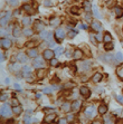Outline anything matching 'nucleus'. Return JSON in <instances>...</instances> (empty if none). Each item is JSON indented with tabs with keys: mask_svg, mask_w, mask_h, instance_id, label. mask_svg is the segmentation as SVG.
<instances>
[{
	"mask_svg": "<svg viewBox=\"0 0 123 124\" xmlns=\"http://www.w3.org/2000/svg\"><path fill=\"white\" fill-rule=\"evenodd\" d=\"M113 48H114V44H113V42H109V44H105V45H104V49L107 50V52L112 50Z\"/></svg>",
	"mask_w": 123,
	"mask_h": 124,
	"instance_id": "f704fd0d",
	"label": "nucleus"
},
{
	"mask_svg": "<svg viewBox=\"0 0 123 124\" xmlns=\"http://www.w3.org/2000/svg\"><path fill=\"white\" fill-rule=\"evenodd\" d=\"M67 118H59L58 124H67Z\"/></svg>",
	"mask_w": 123,
	"mask_h": 124,
	"instance_id": "8fccbe9b",
	"label": "nucleus"
},
{
	"mask_svg": "<svg viewBox=\"0 0 123 124\" xmlns=\"http://www.w3.org/2000/svg\"><path fill=\"white\" fill-rule=\"evenodd\" d=\"M10 15L11 13L8 11V12L6 13V17L3 16V17H1V28H3V27L6 26V24H7V21L9 20V17H10Z\"/></svg>",
	"mask_w": 123,
	"mask_h": 124,
	"instance_id": "412c9836",
	"label": "nucleus"
},
{
	"mask_svg": "<svg viewBox=\"0 0 123 124\" xmlns=\"http://www.w3.org/2000/svg\"><path fill=\"white\" fill-rule=\"evenodd\" d=\"M12 34H13V37H20L21 34H23V30H21V28L18 25H16L15 28L12 29Z\"/></svg>",
	"mask_w": 123,
	"mask_h": 124,
	"instance_id": "f8f14e48",
	"label": "nucleus"
},
{
	"mask_svg": "<svg viewBox=\"0 0 123 124\" xmlns=\"http://www.w3.org/2000/svg\"><path fill=\"white\" fill-rule=\"evenodd\" d=\"M32 33H34V31H32V29H30V28H25V29L23 30V34L24 35H25V36H32Z\"/></svg>",
	"mask_w": 123,
	"mask_h": 124,
	"instance_id": "72a5a7b5",
	"label": "nucleus"
},
{
	"mask_svg": "<svg viewBox=\"0 0 123 124\" xmlns=\"http://www.w3.org/2000/svg\"><path fill=\"white\" fill-rule=\"evenodd\" d=\"M47 74V71L46 69H39L38 72H37V77L38 78H44Z\"/></svg>",
	"mask_w": 123,
	"mask_h": 124,
	"instance_id": "bb28decb",
	"label": "nucleus"
},
{
	"mask_svg": "<svg viewBox=\"0 0 123 124\" xmlns=\"http://www.w3.org/2000/svg\"><path fill=\"white\" fill-rule=\"evenodd\" d=\"M54 53H55L56 56H59V55H62V54L64 53V48H63L62 46H59V47H57V48L54 50Z\"/></svg>",
	"mask_w": 123,
	"mask_h": 124,
	"instance_id": "c9c22d12",
	"label": "nucleus"
},
{
	"mask_svg": "<svg viewBox=\"0 0 123 124\" xmlns=\"http://www.w3.org/2000/svg\"><path fill=\"white\" fill-rule=\"evenodd\" d=\"M115 58H117V62H122L123 60V55H122V53H117V54H115Z\"/></svg>",
	"mask_w": 123,
	"mask_h": 124,
	"instance_id": "ea45409f",
	"label": "nucleus"
},
{
	"mask_svg": "<svg viewBox=\"0 0 123 124\" xmlns=\"http://www.w3.org/2000/svg\"><path fill=\"white\" fill-rule=\"evenodd\" d=\"M13 87L16 88L17 91H20V85L19 84H15V85H13Z\"/></svg>",
	"mask_w": 123,
	"mask_h": 124,
	"instance_id": "bf43d9fd",
	"label": "nucleus"
},
{
	"mask_svg": "<svg viewBox=\"0 0 123 124\" xmlns=\"http://www.w3.org/2000/svg\"><path fill=\"white\" fill-rule=\"evenodd\" d=\"M50 124H55V123H50Z\"/></svg>",
	"mask_w": 123,
	"mask_h": 124,
	"instance_id": "338daca9",
	"label": "nucleus"
},
{
	"mask_svg": "<svg viewBox=\"0 0 123 124\" xmlns=\"http://www.w3.org/2000/svg\"><path fill=\"white\" fill-rule=\"evenodd\" d=\"M80 94L84 98H90V96H91V91H90L86 86H82V87L80 88Z\"/></svg>",
	"mask_w": 123,
	"mask_h": 124,
	"instance_id": "39448f33",
	"label": "nucleus"
},
{
	"mask_svg": "<svg viewBox=\"0 0 123 124\" xmlns=\"http://www.w3.org/2000/svg\"><path fill=\"white\" fill-rule=\"evenodd\" d=\"M43 92H44L45 94H50V93H52V88L50 87H45L44 89H43Z\"/></svg>",
	"mask_w": 123,
	"mask_h": 124,
	"instance_id": "09e8293b",
	"label": "nucleus"
},
{
	"mask_svg": "<svg viewBox=\"0 0 123 124\" xmlns=\"http://www.w3.org/2000/svg\"><path fill=\"white\" fill-rule=\"evenodd\" d=\"M49 24H50L52 27H58L59 24H61V19L57 18V17H54V18H52V19L49 20Z\"/></svg>",
	"mask_w": 123,
	"mask_h": 124,
	"instance_id": "dca6fc26",
	"label": "nucleus"
},
{
	"mask_svg": "<svg viewBox=\"0 0 123 124\" xmlns=\"http://www.w3.org/2000/svg\"><path fill=\"white\" fill-rule=\"evenodd\" d=\"M83 7H84L85 11H87V12L92 9V6H91V2H90V1H84V3H83Z\"/></svg>",
	"mask_w": 123,
	"mask_h": 124,
	"instance_id": "2f4dec72",
	"label": "nucleus"
},
{
	"mask_svg": "<svg viewBox=\"0 0 123 124\" xmlns=\"http://www.w3.org/2000/svg\"><path fill=\"white\" fill-rule=\"evenodd\" d=\"M35 121L36 120H34L31 116H28V115H26V116L24 118V124H31L32 122H35Z\"/></svg>",
	"mask_w": 123,
	"mask_h": 124,
	"instance_id": "cd10ccee",
	"label": "nucleus"
},
{
	"mask_svg": "<svg viewBox=\"0 0 123 124\" xmlns=\"http://www.w3.org/2000/svg\"><path fill=\"white\" fill-rule=\"evenodd\" d=\"M1 60H2V62L5 60V56H3V54H1Z\"/></svg>",
	"mask_w": 123,
	"mask_h": 124,
	"instance_id": "69168bd1",
	"label": "nucleus"
},
{
	"mask_svg": "<svg viewBox=\"0 0 123 124\" xmlns=\"http://www.w3.org/2000/svg\"><path fill=\"white\" fill-rule=\"evenodd\" d=\"M44 66V62H43L42 57H36L35 62H34V67L35 68H42Z\"/></svg>",
	"mask_w": 123,
	"mask_h": 124,
	"instance_id": "9b49d317",
	"label": "nucleus"
},
{
	"mask_svg": "<svg viewBox=\"0 0 123 124\" xmlns=\"http://www.w3.org/2000/svg\"><path fill=\"white\" fill-rule=\"evenodd\" d=\"M114 11H115V16L117 18H120V17L123 16V9L121 7H115L114 8Z\"/></svg>",
	"mask_w": 123,
	"mask_h": 124,
	"instance_id": "5701e85b",
	"label": "nucleus"
},
{
	"mask_svg": "<svg viewBox=\"0 0 123 124\" xmlns=\"http://www.w3.org/2000/svg\"><path fill=\"white\" fill-rule=\"evenodd\" d=\"M45 6H53V2L50 1V0H45Z\"/></svg>",
	"mask_w": 123,
	"mask_h": 124,
	"instance_id": "603ef678",
	"label": "nucleus"
},
{
	"mask_svg": "<svg viewBox=\"0 0 123 124\" xmlns=\"http://www.w3.org/2000/svg\"><path fill=\"white\" fill-rule=\"evenodd\" d=\"M122 18H123V17H122Z\"/></svg>",
	"mask_w": 123,
	"mask_h": 124,
	"instance_id": "774afa93",
	"label": "nucleus"
},
{
	"mask_svg": "<svg viewBox=\"0 0 123 124\" xmlns=\"http://www.w3.org/2000/svg\"><path fill=\"white\" fill-rule=\"evenodd\" d=\"M73 57H74L75 59H81L82 57H83V52H82L81 49H76V50H74Z\"/></svg>",
	"mask_w": 123,
	"mask_h": 124,
	"instance_id": "4be33fe9",
	"label": "nucleus"
},
{
	"mask_svg": "<svg viewBox=\"0 0 123 124\" xmlns=\"http://www.w3.org/2000/svg\"><path fill=\"white\" fill-rule=\"evenodd\" d=\"M21 23H23L24 26H29L30 24H31V19H30L29 17H24L23 19H21Z\"/></svg>",
	"mask_w": 123,
	"mask_h": 124,
	"instance_id": "c85d7f7f",
	"label": "nucleus"
},
{
	"mask_svg": "<svg viewBox=\"0 0 123 124\" xmlns=\"http://www.w3.org/2000/svg\"><path fill=\"white\" fill-rule=\"evenodd\" d=\"M120 113H122V108H119V110L113 111V114H120Z\"/></svg>",
	"mask_w": 123,
	"mask_h": 124,
	"instance_id": "864d4df0",
	"label": "nucleus"
},
{
	"mask_svg": "<svg viewBox=\"0 0 123 124\" xmlns=\"http://www.w3.org/2000/svg\"><path fill=\"white\" fill-rule=\"evenodd\" d=\"M62 110H63L64 112H68L69 110H72V103H67V102L64 103L63 106H62Z\"/></svg>",
	"mask_w": 123,
	"mask_h": 124,
	"instance_id": "a878e982",
	"label": "nucleus"
},
{
	"mask_svg": "<svg viewBox=\"0 0 123 124\" xmlns=\"http://www.w3.org/2000/svg\"><path fill=\"white\" fill-rule=\"evenodd\" d=\"M11 115H12V111H11V108H10L9 105L2 104V106H1V116H2V118H9Z\"/></svg>",
	"mask_w": 123,
	"mask_h": 124,
	"instance_id": "f257e3e1",
	"label": "nucleus"
},
{
	"mask_svg": "<svg viewBox=\"0 0 123 124\" xmlns=\"http://www.w3.org/2000/svg\"><path fill=\"white\" fill-rule=\"evenodd\" d=\"M9 3H10V6L15 7V6H17V5L19 3V0H10Z\"/></svg>",
	"mask_w": 123,
	"mask_h": 124,
	"instance_id": "de8ad7c7",
	"label": "nucleus"
},
{
	"mask_svg": "<svg viewBox=\"0 0 123 124\" xmlns=\"http://www.w3.org/2000/svg\"><path fill=\"white\" fill-rule=\"evenodd\" d=\"M27 55L28 57H31V58H36V57H38V50L36 48H30L27 53Z\"/></svg>",
	"mask_w": 123,
	"mask_h": 124,
	"instance_id": "4468645a",
	"label": "nucleus"
},
{
	"mask_svg": "<svg viewBox=\"0 0 123 124\" xmlns=\"http://www.w3.org/2000/svg\"><path fill=\"white\" fill-rule=\"evenodd\" d=\"M90 38H91V40H92V42H93V44H95V42H96V39L94 38L93 35H90Z\"/></svg>",
	"mask_w": 123,
	"mask_h": 124,
	"instance_id": "4d7b16f0",
	"label": "nucleus"
},
{
	"mask_svg": "<svg viewBox=\"0 0 123 124\" xmlns=\"http://www.w3.org/2000/svg\"><path fill=\"white\" fill-rule=\"evenodd\" d=\"M91 27H92V29L94 30V31H100L101 29H102V25H101L100 21H92L91 24Z\"/></svg>",
	"mask_w": 123,
	"mask_h": 124,
	"instance_id": "9d476101",
	"label": "nucleus"
},
{
	"mask_svg": "<svg viewBox=\"0 0 123 124\" xmlns=\"http://www.w3.org/2000/svg\"><path fill=\"white\" fill-rule=\"evenodd\" d=\"M71 12L73 13V15H80V13H81V8H80V7H76V6L72 7Z\"/></svg>",
	"mask_w": 123,
	"mask_h": 124,
	"instance_id": "7c9ffc66",
	"label": "nucleus"
},
{
	"mask_svg": "<svg viewBox=\"0 0 123 124\" xmlns=\"http://www.w3.org/2000/svg\"><path fill=\"white\" fill-rule=\"evenodd\" d=\"M11 105H12V107H15V106H19L20 103H19V101H18L17 98H13L12 101H11Z\"/></svg>",
	"mask_w": 123,
	"mask_h": 124,
	"instance_id": "37998d69",
	"label": "nucleus"
},
{
	"mask_svg": "<svg viewBox=\"0 0 123 124\" xmlns=\"http://www.w3.org/2000/svg\"><path fill=\"white\" fill-rule=\"evenodd\" d=\"M94 112H95V106H94V105H90V106H87V107L85 108L84 114L86 115L87 118H92L94 115Z\"/></svg>",
	"mask_w": 123,
	"mask_h": 124,
	"instance_id": "6e6552de",
	"label": "nucleus"
},
{
	"mask_svg": "<svg viewBox=\"0 0 123 124\" xmlns=\"http://www.w3.org/2000/svg\"><path fill=\"white\" fill-rule=\"evenodd\" d=\"M1 36H2V38L5 37V29L3 28H1Z\"/></svg>",
	"mask_w": 123,
	"mask_h": 124,
	"instance_id": "052dcab7",
	"label": "nucleus"
},
{
	"mask_svg": "<svg viewBox=\"0 0 123 124\" xmlns=\"http://www.w3.org/2000/svg\"><path fill=\"white\" fill-rule=\"evenodd\" d=\"M103 35L102 34H96L95 35V39H96V41H98V42H101V41H103Z\"/></svg>",
	"mask_w": 123,
	"mask_h": 124,
	"instance_id": "a19ab883",
	"label": "nucleus"
},
{
	"mask_svg": "<svg viewBox=\"0 0 123 124\" xmlns=\"http://www.w3.org/2000/svg\"><path fill=\"white\" fill-rule=\"evenodd\" d=\"M44 111H45V112H54V110H53V108H52V110H48V108H45Z\"/></svg>",
	"mask_w": 123,
	"mask_h": 124,
	"instance_id": "e2e57ef3",
	"label": "nucleus"
},
{
	"mask_svg": "<svg viewBox=\"0 0 123 124\" xmlns=\"http://www.w3.org/2000/svg\"><path fill=\"white\" fill-rule=\"evenodd\" d=\"M81 107H82V102L81 101L75 100V101L72 103V111L78 112V111H81Z\"/></svg>",
	"mask_w": 123,
	"mask_h": 124,
	"instance_id": "1a4fd4ad",
	"label": "nucleus"
},
{
	"mask_svg": "<svg viewBox=\"0 0 123 124\" xmlns=\"http://www.w3.org/2000/svg\"><path fill=\"white\" fill-rule=\"evenodd\" d=\"M115 123H117V118H115V115L113 113L104 115V124H115Z\"/></svg>",
	"mask_w": 123,
	"mask_h": 124,
	"instance_id": "7ed1b4c3",
	"label": "nucleus"
},
{
	"mask_svg": "<svg viewBox=\"0 0 123 124\" xmlns=\"http://www.w3.org/2000/svg\"><path fill=\"white\" fill-rule=\"evenodd\" d=\"M102 78H103V75H102L101 73H95L93 75V77H92V81H93L94 83H100L101 81H102Z\"/></svg>",
	"mask_w": 123,
	"mask_h": 124,
	"instance_id": "a211bd4d",
	"label": "nucleus"
},
{
	"mask_svg": "<svg viewBox=\"0 0 123 124\" xmlns=\"http://www.w3.org/2000/svg\"><path fill=\"white\" fill-rule=\"evenodd\" d=\"M117 101L119 102V103H121V104H123V96L117 95Z\"/></svg>",
	"mask_w": 123,
	"mask_h": 124,
	"instance_id": "3c124183",
	"label": "nucleus"
},
{
	"mask_svg": "<svg viewBox=\"0 0 123 124\" xmlns=\"http://www.w3.org/2000/svg\"><path fill=\"white\" fill-rule=\"evenodd\" d=\"M27 59H28V56L26 54H24V53H19L18 55H17V60L20 63H26Z\"/></svg>",
	"mask_w": 123,
	"mask_h": 124,
	"instance_id": "ddd939ff",
	"label": "nucleus"
},
{
	"mask_svg": "<svg viewBox=\"0 0 123 124\" xmlns=\"http://www.w3.org/2000/svg\"><path fill=\"white\" fill-rule=\"evenodd\" d=\"M23 9L25 10V11H30V9H31V6L30 5H28V3H25L23 6Z\"/></svg>",
	"mask_w": 123,
	"mask_h": 124,
	"instance_id": "49530a36",
	"label": "nucleus"
},
{
	"mask_svg": "<svg viewBox=\"0 0 123 124\" xmlns=\"http://www.w3.org/2000/svg\"><path fill=\"white\" fill-rule=\"evenodd\" d=\"M80 27H81L82 29H87V28H88L87 24H86V25H85V24H83V25H80Z\"/></svg>",
	"mask_w": 123,
	"mask_h": 124,
	"instance_id": "5fc2aeb1",
	"label": "nucleus"
},
{
	"mask_svg": "<svg viewBox=\"0 0 123 124\" xmlns=\"http://www.w3.org/2000/svg\"><path fill=\"white\" fill-rule=\"evenodd\" d=\"M65 37H66V35H65L64 29H62V28H57V29L55 30V38H56V40H57L58 42H61Z\"/></svg>",
	"mask_w": 123,
	"mask_h": 124,
	"instance_id": "f03ea898",
	"label": "nucleus"
},
{
	"mask_svg": "<svg viewBox=\"0 0 123 124\" xmlns=\"http://www.w3.org/2000/svg\"><path fill=\"white\" fill-rule=\"evenodd\" d=\"M73 87H75V84L74 83H71V82H67L63 85V88H65V89H71V88H73Z\"/></svg>",
	"mask_w": 123,
	"mask_h": 124,
	"instance_id": "473e14b6",
	"label": "nucleus"
},
{
	"mask_svg": "<svg viewBox=\"0 0 123 124\" xmlns=\"http://www.w3.org/2000/svg\"><path fill=\"white\" fill-rule=\"evenodd\" d=\"M9 69H10V72H18L20 69V65L18 63H12V64L9 65Z\"/></svg>",
	"mask_w": 123,
	"mask_h": 124,
	"instance_id": "6ab92c4d",
	"label": "nucleus"
},
{
	"mask_svg": "<svg viewBox=\"0 0 123 124\" xmlns=\"http://www.w3.org/2000/svg\"><path fill=\"white\" fill-rule=\"evenodd\" d=\"M5 83H6V84L8 85V84L10 83V79H9V78H6V79H5Z\"/></svg>",
	"mask_w": 123,
	"mask_h": 124,
	"instance_id": "680f3d73",
	"label": "nucleus"
},
{
	"mask_svg": "<svg viewBox=\"0 0 123 124\" xmlns=\"http://www.w3.org/2000/svg\"><path fill=\"white\" fill-rule=\"evenodd\" d=\"M117 75L120 79H123V64L117 68Z\"/></svg>",
	"mask_w": 123,
	"mask_h": 124,
	"instance_id": "b1692460",
	"label": "nucleus"
},
{
	"mask_svg": "<svg viewBox=\"0 0 123 124\" xmlns=\"http://www.w3.org/2000/svg\"><path fill=\"white\" fill-rule=\"evenodd\" d=\"M76 35H77V31H76V30H72V31L68 33V37H69V38H74Z\"/></svg>",
	"mask_w": 123,
	"mask_h": 124,
	"instance_id": "a18cd8bd",
	"label": "nucleus"
},
{
	"mask_svg": "<svg viewBox=\"0 0 123 124\" xmlns=\"http://www.w3.org/2000/svg\"><path fill=\"white\" fill-rule=\"evenodd\" d=\"M92 124H103V122L101 121V120H95V121H93Z\"/></svg>",
	"mask_w": 123,
	"mask_h": 124,
	"instance_id": "6e6d98bb",
	"label": "nucleus"
},
{
	"mask_svg": "<svg viewBox=\"0 0 123 124\" xmlns=\"http://www.w3.org/2000/svg\"><path fill=\"white\" fill-rule=\"evenodd\" d=\"M0 100H1V102H5V100H7V95L2 94V95H1V98H0Z\"/></svg>",
	"mask_w": 123,
	"mask_h": 124,
	"instance_id": "13d9d810",
	"label": "nucleus"
},
{
	"mask_svg": "<svg viewBox=\"0 0 123 124\" xmlns=\"http://www.w3.org/2000/svg\"><path fill=\"white\" fill-rule=\"evenodd\" d=\"M103 41L105 42V44H109V42H112V36H111V34H110V33H105V34H104Z\"/></svg>",
	"mask_w": 123,
	"mask_h": 124,
	"instance_id": "393cba45",
	"label": "nucleus"
},
{
	"mask_svg": "<svg viewBox=\"0 0 123 124\" xmlns=\"http://www.w3.org/2000/svg\"><path fill=\"white\" fill-rule=\"evenodd\" d=\"M92 9H93V15L96 18H101V15H100V12H98V10H97V8L96 7H92Z\"/></svg>",
	"mask_w": 123,
	"mask_h": 124,
	"instance_id": "58836bf2",
	"label": "nucleus"
},
{
	"mask_svg": "<svg viewBox=\"0 0 123 124\" xmlns=\"http://www.w3.org/2000/svg\"><path fill=\"white\" fill-rule=\"evenodd\" d=\"M48 35H49L48 31L43 30L42 33H40V38H42V39H44V40H46V39H47V37H48Z\"/></svg>",
	"mask_w": 123,
	"mask_h": 124,
	"instance_id": "4c0bfd02",
	"label": "nucleus"
},
{
	"mask_svg": "<svg viewBox=\"0 0 123 124\" xmlns=\"http://www.w3.org/2000/svg\"><path fill=\"white\" fill-rule=\"evenodd\" d=\"M107 105L106 104H101L100 106H98V113H100L101 115H105L107 113Z\"/></svg>",
	"mask_w": 123,
	"mask_h": 124,
	"instance_id": "f3484780",
	"label": "nucleus"
},
{
	"mask_svg": "<svg viewBox=\"0 0 123 124\" xmlns=\"http://www.w3.org/2000/svg\"><path fill=\"white\" fill-rule=\"evenodd\" d=\"M55 118H56V114H55V113H53V114H48V115H47L44 121H45L46 123L50 124V123H53V121H54Z\"/></svg>",
	"mask_w": 123,
	"mask_h": 124,
	"instance_id": "aec40b11",
	"label": "nucleus"
},
{
	"mask_svg": "<svg viewBox=\"0 0 123 124\" xmlns=\"http://www.w3.org/2000/svg\"><path fill=\"white\" fill-rule=\"evenodd\" d=\"M44 28H45V25H44V23H43L42 20H35V23H34V29H35V31H38V33H42L43 30H44Z\"/></svg>",
	"mask_w": 123,
	"mask_h": 124,
	"instance_id": "20e7f679",
	"label": "nucleus"
},
{
	"mask_svg": "<svg viewBox=\"0 0 123 124\" xmlns=\"http://www.w3.org/2000/svg\"><path fill=\"white\" fill-rule=\"evenodd\" d=\"M85 18H86V20H91V15H87Z\"/></svg>",
	"mask_w": 123,
	"mask_h": 124,
	"instance_id": "0e129e2a",
	"label": "nucleus"
},
{
	"mask_svg": "<svg viewBox=\"0 0 123 124\" xmlns=\"http://www.w3.org/2000/svg\"><path fill=\"white\" fill-rule=\"evenodd\" d=\"M66 118H67V121L69 122V123H73V122H74V120H75V115L74 114H68Z\"/></svg>",
	"mask_w": 123,
	"mask_h": 124,
	"instance_id": "79ce46f5",
	"label": "nucleus"
},
{
	"mask_svg": "<svg viewBox=\"0 0 123 124\" xmlns=\"http://www.w3.org/2000/svg\"><path fill=\"white\" fill-rule=\"evenodd\" d=\"M11 46H12V41L9 38H2L1 39V47L3 49H9Z\"/></svg>",
	"mask_w": 123,
	"mask_h": 124,
	"instance_id": "423d86ee",
	"label": "nucleus"
},
{
	"mask_svg": "<svg viewBox=\"0 0 123 124\" xmlns=\"http://www.w3.org/2000/svg\"><path fill=\"white\" fill-rule=\"evenodd\" d=\"M31 75V68L29 66H24L23 67V76L24 77H29Z\"/></svg>",
	"mask_w": 123,
	"mask_h": 124,
	"instance_id": "2eb2a0df",
	"label": "nucleus"
},
{
	"mask_svg": "<svg viewBox=\"0 0 123 124\" xmlns=\"http://www.w3.org/2000/svg\"><path fill=\"white\" fill-rule=\"evenodd\" d=\"M54 55H55V53L53 52L52 49H46V50H44V54H43L44 59H47V60H50V59L54 58Z\"/></svg>",
	"mask_w": 123,
	"mask_h": 124,
	"instance_id": "0eeeda50",
	"label": "nucleus"
},
{
	"mask_svg": "<svg viewBox=\"0 0 123 124\" xmlns=\"http://www.w3.org/2000/svg\"><path fill=\"white\" fill-rule=\"evenodd\" d=\"M90 67H91V64H90V63H87V62L82 63V69H83V71H88Z\"/></svg>",
	"mask_w": 123,
	"mask_h": 124,
	"instance_id": "e433bc0d",
	"label": "nucleus"
},
{
	"mask_svg": "<svg viewBox=\"0 0 123 124\" xmlns=\"http://www.w3.org/2000/svg\"><path fill=\"white\" fill-rule=\"evenodd\" d=\"M12 112L15 113L16 115H20L21 114V112H23V107L21 106H15V107H12Z\"/></svg>",
	"mask_w": 123,
	"mask_h": 124,
	"instance_id": "c756f323",
	"label": "nucleus"
},
{
	"mask_svg": "<svg viewBox=\"0 0 123 124\" xmlns=\"http://www.w3.org/2000/svg\"><path fill=\"white\" fill-rule=\"evenodd\" d=\"M50 65L54 66V67H56V66H58V60H57L56 58L50 59Z\"/></svg>",
	"mask_w": 123,
	"mask_h": 124,
	"instance_id": "c03bdc74",
	"label": "nucleus"
}]
</instances>
